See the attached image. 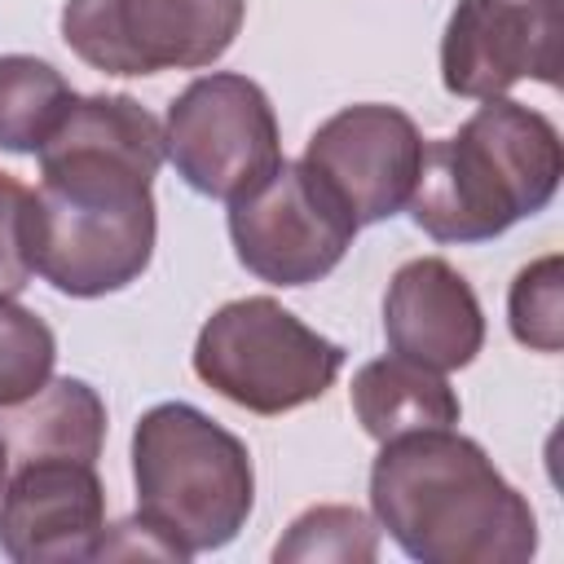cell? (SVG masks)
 Returning <instances> with one entry per match:
<instances>
[{
	"mask_svg": "<svg viewBox=\"0 0 564 564\" xmlns=\"http://www.w3.org/2000/svg\"><path fill=\"white\" fill-rule=\"evenodd\" d=\"M348 401H352L361 432L379 445L405 432H423V427H454L463 414V401L449 388V379L401 352L366 361L352 375Z\"/></svg>",
	"mask_w": 564,
	"mask_h": 564,
	"instance_id": "obj_14",
	"label": "cell"
},
{
	"mask_svg": "<svg viewBox=\"0 0 564 564\" xmlns=\"http://www.w3.org/2000/svg\"><path fill=\"white\" fill-rule=\"evenodd\" d=\"M344 348L282 308L273 295L220 304L194 339V375L251 414L300 410L339 379Z\"/></svg>",
	"mask_w": 564,
	"mask_h": 564,
	"instance_id": "obj_5",
	"label": "cell"
},
{
	"mask_svg": "<svg viewBox=\"0 0 564 564\" xmlns=\"http://www.w3.org/2000/svg\"><path fill=\"white\" fill-rule=\"evenodd\" d=\"M375 524L423 564H529L538 516L480 441L423 427L379 445L370 463Z\"/></svg>",
	"mask_w": 564,
	"mask_h": 564,
	"instance_id": "obj_2",
	"label": "cell"
},
{
	"mask_svg": "<svg viewBox=\"0 0 564 564\" xmlns=\"http://www.w3.org/2000/svg\"><path fill=\"white\" fill-rule=\"evenodd\" d=\"M137 511L189 560L229 546L256 507L251 449L189 401H159L132 427Z\"/></svg>",
	"mask_w": 564,
	"mask_h": 564,
	"instance_id": "obj_4",
	"label": "cell"
},
{
	"mask_svg": "<svg viewBox=\"0 0 564 564\" xmlns=\"http://www.w3.org/2000/svg\"><path fill=\"white\" fill-rule=\"evenodd\" d=\"M53 366H57L53 326L35 308L0 295V405L40 392L53 379Z\"/></svg>",
	"mask_w": 564,
	"mask_h": 564,
	"instance_id": "obj_17",
	"label": "cell"
},
{
	"mask_svg": "<svg viewBox=\"0 0 564 564\" xmlns=\"http://www.w3.org/2000/svg\"><path fill=\"white\" fill-rule=\"evenodd\" d=\"M357 229L352 212L304 159H282L256 189L229 203L234 256L269 286H308L326 278L348 256Z\"/></svg>",
	"mask_w": 564,
	"mask_h": 564,
	"instance_id": "obj_8",
	"label": "cell"
},
{
	"mask_svg": "<svg viewBox=\"0 0 564 564\" xmlns=\"http://www.w3.org/2000/svg\"><path fill=\"white\" fill-rule=\"evenodd\" d=\"M278 564H375L379 560V524L361 507L322 502L291 520V529L273 546Z\"/></svg>",
	"mask_w": 564,
	"mask_h": 564,
	"instance_id": "obj_16",
	"label": "cell"
},
{
	"mask_svg": "<svg viewBox=\"0 0 564 564\" xmlns=\"http://www.w3.org/2000/svg\"><path fill=\"white\" fill-rule=\"evenodd\" d=\"M4 480H9V454H4V445H0V494H4Z\"/></svg>",
	"mask_w": 564,
	"mask_h": 564,
	"instance_id": "obj_21",
	"label": "cell"
},
{
	"mask_svg": "<svg viewBox=\"0 0 564 564\" xmlns=\"http://www.w3.org/2000/svg\"><path fill=\"white\" fill-rule=\"evenodd\" d=\"M0 445L9 467L35 458L97 463L106 445V401L88 379L57 375L26 401L0 405Z\"/></svg>",
	"mask_w": 564,
	"mask_h": 564,
	"instance_id": "obj_13",
	"label": "cell"
},
{
	"mask_svg": "<svg viewBox=\"0 0 564 564\" xmlns=\"http://www.w3.org/2000/svg\"><path fill=\"white\" fill-rule=\"evenodd\" d=\"M35 159V273L70 300L132 286L154 260L163 123L128 93H88L70 101Z\"/></svg>",
	"mask_w": 564,
	"mask_h": 564,
	"instance_id": "obj_1",
	"label": "cell"
},
{
	"mask_svg": "<svg viewBox=\"0 0 564 564\" xmlns=\"http://www.w3.org/2000/svg\"><path fill=\"white\" fill-rule=\"evenodd\" d=\"M106 533V485L97 463L35 458L9 467L0 494V551L13 564L97 560Z\"/></svg>",
	"mask_w": 564,
	"mask_h": 564,
	"instance_id": "obj_11",
	"label": "cell"
},
{
	"mask_svg": "<svg viewBox=\"0 0 564 564\" xmlns=\"http://www.w3.org/2000/svg\"><path fill=\"white\" fill-rule=\"evenodd\" d=\"M560 176V128L524 101L489 97L458 132L423 145L405 207L436 242H489L546 212Z\"/></svg>",
	"mask_w": 564,
	"mask_h": 564,
	"instance_id": "obj_3",
	"label": "cell"
},
{
	"mask_svg": "<svg viewBox=\"0 0 564 564\" xmlns=\"http://www.w3.org/2000/svg\"><path fill=\"white\" fill-rule=\"evenodd\" d=\"M132 555H154V560H189L154 520H145L141 511L119 520V524H106L101 542H97V560H132Z\"/></svg>",
	"mask_w": 564,
	"mask_h": 564,
	"instance_id": "obj_20",
	"label": "cell"
},
{
	"mask_svg": "<svg viewBox=\"0 0 564 564\" xmlns=\"http://www.w3.org/2000/svg\"><path fill=\"white\" fill-rule=\"evenodd\" d=\"M383 339L441 375L471 366L485 348V313L471 282L441 256L405 260L383 291Z\"/></svg>",
	"mask_w": 564,
	"mask_h": 564,
	"instance_id": "obj_12",
	"label": "cell"
},
{
	"mask_svg": "<svg viewBox=\"0 0 564 564\" xmlns=\"http://www.w3.org/2000/svg\"><path fill=\"white\" fill-rule=\"evenodd\" d=\"M511 335L533 352L564 348V256H542L524 264L507 291Z\"/></svg>",
	"mask_w": 564,
	"mask_h": 564,
	"instance_id": "obj_18",
	"label": "cell"
},
{
	"mask_svg": "<svg viewBox=\"0 0 564 564\" xmlns=\"http://www.w3.org/2000/svg\"><path fill=\"white\" fill-rule=\"evenodd\" d=\"M564 0H458L441 35V84L454 97H507L520 79L560 84Z\"/></svg>",
	"mask_w": 564,
	"mask_h": 564,
	"instance_id": "obj_9",
	"label": "cell"
},
{
	"mask_svg": "<svg viewBox=\"0 0 564 564\" xmlns=\"http://www.w3.org/2000/svg\"><path fill=\"white\" fill-rule=\"evenodd\" d=\"M31 220H35V189H26L13 172H0V295L18 300L31 278Z\"/></svg>",
	"mask_w": 564,
	"mask_h": 564,
	"instance_id": "obj_19",
	"label": "cell"
},
{
	"mask_svg": "<svg viewBox=\"0 0 564 564\" xmlns=\"http://www.w3.org/2000/svg\"><path fill=\"white\" fill-rule=\"evenodd\" d=\"M247 0H66L62 40L101 75L203 70L229 53Z\"/></svg>",
	"mask_w": 564,
	"mask_h": 564,
	"instance_id": "obj_6",
	"label": "cell"
},
{
	"mask_svg": "<svg viewBox=\"0 0 564 564\" xmlns=\"http://www.w3.org/2000/svg\"><path fill=\"white\" fill-rule=\"evenodd\" d=\"M163 154L194 194L234 203L282 163L269 93L238 70L198 75L167 106Z\"/></svg>",
	"mask_w": 564,
	"mask_h": 564,
	"instance_id": "obj_7",
	"label": "cell"
},
{
	"mask_svg": "<svg viewBox=\"0 0 564 564\" xmlns=\"http://www.w3.org/2000/svg\"><path fill=\"white\" fill-rule=\"evenodd\" d=\"M304 163L335 189L357 225H379L414 194L423 132L397 106L357 101L313 128L304 141Z\"/></svg>",
	"mask_w": 564,
	"mask_h": 564,
	"instance_id": "obj_10",
	"label": "cell"
},
{
	"mask_svg": "<svg viewBox=\"0 0 564 564\" xmlns=\"http://www.w3.org/2000/svg\"><path fill=\"white\" fill-rule=\"evenodd\" d=\"M79 93L66 75L31 53H0V150L40 154Z\"/></svg>",
	"mask_w": 564,
	"mask_h": 564,
	"instance_id": "obj_15",
	"label": "cell"
}]
</instances>
